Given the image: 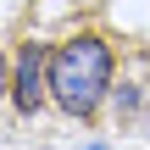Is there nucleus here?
<instances>
[{
  "label": "nucleus",
  "mask_w": 150,
  "mask_h": 150,
  "mask_svg": "<svg viewBox=\"0 0 150 150\" xmlns=\"http://www.w3.org/2000/svg\"><path fill=\"white\" fill-rule=\"evenodd\" d=\"M106 89H111V45L100 33H72L67 45L50 50V100L67 117L95 122Z\"/></svg>",
  "instance_id": "f257e3e1"
},
{
  "label": "nucleus",
  "mask_w": 150,
  "mask_h": 150,
  "mask_svg": "<svg viewBox=\"0 0 150 150\" xmlns=\"http://www.w3.org/2000/svg\"><path fill=\"white\" fill-rule=\"evenodd\" d=\"M11 100L22 117H33L45 100H50V50L39 39H22L17 50V72H11Z\"/></svg>",
  "instance_id": "f03ea898"
},
{
  "label": "nucleus",
  "mask_w": 150,
  "mask_h": 150,
  "mask_svg": "<svg viewBox=\"0 0 150 150\" xmlns=\"http://www.w3.org/2000/svg\"><path fill=\"white\" fill-rule=\"evenodd\" d=\"M6 89H11V67H6V56H0V100H6Z\"/></svg>",
  "instance_id": "7ed1b4c3"
}]
</instances>
